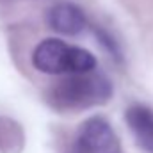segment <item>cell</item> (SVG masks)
I'll return each instance as SVG.
<instances>
[{
  "label": "cell",
  "mask_w": 153,
  "mask_h": 153,
  "mask_svg": "<svg viewBox=\"0 0 153 153\" xmlns=\"http://www.w3.org/2000/svg\"><path fill=\"white\" fill-rule=\"evenodd\" d=\"M112 89L103 75L84 73L59 80L50 89V102L57 109H82L109 100Z\"/></svg>",
  "instance_id": "cell-1"
},
{
  "label": "cell",
  "mask_w": 153,
  "mask_h": 153,
  "mask_svg": "<svg viewBox=\"0 0 153 153\" xmlns=\"http://www.w3.org/2000/svg\"><path fill=\"white\" fill-rule=\"evenodd\" d=\"M70 50L66 43L59 39H45L41 41L32 55V62L39 71L48 75L68 73L70 68Z\"/></svg>",
  "instance_id": "cell-2"
},
{
  "label": "cell",
  "mask_w": 153,
  "mask_h": 153,
  "mask_svg": "<svg viewBox=\"0 0 153 153\" xmlns=\"http://www.w3.org/2000/svg\"><path fill=\"white\" fill-rule=\"evenodd\" d=\"M75 143L87 153H109L116 146V135L105 119L91 117L82 125Z\"/></svg>",
  "instance_id": "cell-3"
},
{
  "label": "cell",
  "mask_w": 153,
  "mask_h": 153,
  "mask_svg": "<svg viewBox=\"0 0 153 153\" xmlns=\"http://www.w3.org/2000/svg\"><path fill=\"white\" fill-rule=\"evenodd\" d=\"M46 22L50 25V29H53L55 32L61 34H78L84 25H85V16L82 13L80 7H76L75 4H68V2H61L55 4L48 14H46Z\"/></svg>",
  "instance_id": "cell-4"
},
{
  "label": "cell",
  "mask_w": 153,
  "mask_h": 153,
  "mask_svg": "<svg viewBox=\"0 0 153 153\" xmlns=\"http://www.w3.org/2000/svg\"><path fill=\"white\" fill-rule=\"evenodd\" d=\"M126 123L134 132L137 143L146 150L153 153V112L148 107L134 105L126 111Z\"/></svg>",
  "instance_id": "cell-5"
},
{
  "label": "cell",
  "mask_w": 153,
  "mask_h": 153,
  "mask_svg": "<svg viewBox=\"0 0 153 153\" xmlns=\"http://www.w3.org/2000/svg\"><path fill=\"white\" fill-rule=\"evenodd\" d=\"M22 146H23V135L20 126L7 117H0V152L20 153Z\"/></svg>",
  "instance_id": "cell-6"
},
{
  "label": "cell",
  "mask_w": 153,
  "mask_h": 153,
  "mask_svg": "<svg viewBox=\"0 0 153 153\" xmlns=\"http://www.w3.org/2000/svg\"><path fill=\"white\" fill-rule=\"evenodd\" d=\"M96 66V61L93 57L91 52L84 50V48H76L71 46L70 50V68L68 73L71 75H84V73H91Z\"/></svg>",
  "instance_id": "cell-7"
},
{
  "label": "cell",
  "mask_w": 153,
  "mask_h": 153,
  "mask_svg": "<svg viewBox=\"0 0 153 153\" xmlns=\"http://www.w3.org/2000/svg\"><path fill=\"white\" fill-rule=\"evenodd\" d=\"M68 153H87V152H85V150H84V148H82L78 143H75V144L70 148V152H68Z\"/></svg>",
  "instance_id": "cell-8"
}]
</instances>
